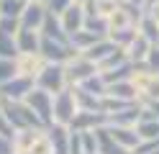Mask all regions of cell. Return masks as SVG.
Masks as SVG:
<instances>
[{
    "mask_svg": "<svg viewBox=\"0 0 159 154\" xmlns=\"http://www.w3.org/2000/svg\"><path fill=\"white\" fill-rule=\"evenodd\" d=\"M0 105H3V113H5V121L13 131H21V128H46L39 116L26 105V100H5L0 98Z\"/></svg>",
    "mask_w": 159,
    "mask_h": 154,
    "instance_id": "1",
    "label": "cell"
},
{
    "mask_svg": "<svg viewBox=\"0 0 159 154\" xmlns=\"http://www.w3.org/2000/svg\"><path fill=\"white\" fill-rule=\"evenodd\" d=\"M131 85L136 90V103L139 105L159 100V72H152L146 67H136L134 75H131Z\"/></svg>",
    "mask_w": 159,
    "mask_h": 154,
    "instance_id": "2",
    "label": "cell"
},
{
    "mask_svg": "<svg viewBox=\"0 0 159 154\" xmlns=\"http://www.w3.org/2000/svg\"><path fill=\"white\" fill-rule=\"evenodd\" d=\"M77 113H80V105H77V98H75V87L69 85V87H64L62 92L54 95V123L69 126Z\"/></svg>",
    "mask_w": 159,
    "mask_h": 154,
    "instance_id": "3",
    "label": "cell"
},
{
    "mask_svg": "<svg viewBox=\"0 0 159 154\" xmlns=\"http://www.w3.org/2000/svg\"><path fill=\"white\" fill-rule=\"evenodd\" d=\"M26 105L39 116V121H41L44 126H52L54 123V95L52 92H46L41 87H34L26 95Z\"/></svg>",
    "mask_w": 159,
    "mask_h": 154,
    "instance_id": "4",
    "label": "cell"
},
{
    "mask_svg": "<svg viewBox=\"0 0 159 154\" xmlns=\"http://www.w3.org/2000/svg\"><path fill=\"white\" fill-rule=\"evenodd\" d=\"M41 57L49 62V64H67V62H72L80 51L69 44V41H54V39H46L41 36Z\"/></svg>",
    "mask_w": 159,
    "mask_h": 154,
    "instance_id": "5",
    "label": "cell"
},
{
    "mask_svg": "<svg viewBox=\"0 0 159 154\" xmlns=\"http://www.w3.org/2000/svg\"><path fill=\"white\" fill-rule=\"evenodd\" d=\"M34 82H36V87L52 92V95H57V92H62L64 87H69L64 64H49V62H46V67L39 72V77H36Z\"/></svg>",
    "mask_w": 159,
    "mask_h": 154,
    "instance_id": "6",
    "label": "cell"
},
{
    "mask_svg": "<svg viewBox=\"0 0 159 154\" xmlns=\"http://www.w3.org/2000/svg\"><path fill=\"white\" fill-rule=\"evenodd\" d=\"M64 72H67V82L75 87V85H82L85 80H90L93 75H98L100 69H98L95 62H90V59L82 57V54H77L72 62H67V64H64Z\"/></svg>",
    "mask_w": 159,
    "mask_h": 154,
    "instance_id": "7",
    "label": "cell"
},
{
    "mask_svg": "<svg viewBox=\"0 0 159 154\" xmlns=\"http://www.w3.org/2000/svg\"><path fill=\"white\" fill-rule=\"evenodd\" d=\"M16 67H18V75L36 80L39 72L46 67V59L41 57V51H21L16 57Z\"/></svg>",
    "mask_w": 159,
    "mask_h": 154,
    "instance_id": "8",
    "label": "cell"
},
{
    "mask_svg": "<svg viewBox=\"0 0 159 154\" xmlns=\"http://www.w3.org/2000/svg\"><path fill=\"white\" fill-rule=\"evenodd\" d=\"M36 87V82L31 77H23V75H18L13 77L11 82H5V85H0V98H5V100H26V95Z\"/></svg>",
    "mask_w": 159,
    "mask_h": 154,
    "instance_id": "9",
    "label": "cell"
},
{
    "mask_svg": "<svg viewBox=\"0 0 159 154\" xmlns=\"http://www.w3.org/2000/svg\"><path fill=\"white\" fill-rule=\"evenodd\" d=\"M59 21H62V28H64L67 36L82 31L85 28V8H82V3H72L67 10H62V13H59Z\"/></svg>",
    "mask_w": 159,
    "mask_h": 154,
    "instance_id": "10",
    "label": "cell"
},
{
    "mask_svg": "<svg viewBox=\"0 0 159 154\" xmlns=\"http://www.w3.org/2000/svg\"><path fill=\"white\" fill-rule=\"evenodd\" d=\"M46 13H49V5H46V3H26L23 13H21V28L41 31Z\"/></svg>",
    "mask_w": 159,
    "mask_h": 154,
    "instance_id": "11",
    "label": "cell"
},
{
    "mask_svg": "<svg viewBox=\"0 0 159 154\" xmlns=\"http://www.w3.org/2000/svg\"><path fill=\"white\" fill-rule=\"evenodd\" d=\"M100 126H108V116L105 113H93V110H80L69 123L72 131H95Z\"/></svg>",
    "mask_w": 159,
    "mask_h": 154,
    "instance_id": "12",
    "label": "cell"
},
{
    "mask_svg": "<svg viewBox=\"0 0 159 154\" xmlns=\"http://www.w3.org/2000/svg\"><path fill=\"white\" fill-rule=\"evenodd\" d=\"M154 44L149 39H144L141 34L136 31V36H134V41L128 44L123 51H126V57H128V62H131L134 67H141L144 62H146V57H149V49H152Z\"/></svg>",
    "mask_w": 159,
    "mask_h": 154,
    "instance_id": "13",
    "label": "cell"
},
{
    "mask_svg": "<svg viewBox=\"0 0 159 154\" xmlns=\"http://www.w3.org/2000/svg\"><path fill=\"white\" fill-rule=\"evenodd\" d=\"M95 136H98V154H134L131 149L121 147V144L108 133V126L95 128Z\"/></svg>",
    "mask_w": 159,
    "mask_h": 154,
    "instance_id": "14",
    "label": "cell"
},
{
    "mask_svg": "<svg viewBox=\"0 0 159 154\" xmlns=\"http://www.w3.org/2000/svg\"><path fill=\"white\" fill-rule=\"evenodd\" d=\"M44 128H21V131H13V154H28V149L34 147V141L39 139V133Z\"/></svg>",
    "mask_w": 159,
    "mask_h": 154,
    "instance_id": "15",
    "label": "cell"
},
{
    "mask_svg": "<svg viewBox=\"0 0 159 154\" xmlns=\"http://www.w3.org/2000/svg\"><path fill=\"white\" fill-rule=\"evenodd\" d=\"M108 133L121 144V147H126V149H136L139 144H141V136L136 133V128L134 126H108Z\"/></svg>",
    "mask_w": 159,
    "mask_h": 154,
    "instance_id": "16",
    "label": "cell"
},
{
    "mask_svg": "<svg viewBox=\"0 0 159 154\" xmlns=\"http://www.w3.org/2000/svg\"><path fill=\"white\" fill-rule=\"evenodd\" d=\"M46 133H49V139H52L54 154H69V126L52 123V126H46Z\"/></svg>",
    "mask_w": 159,
    "mask_h": 154,
    "instance_id": "17",
    "label": "cell"
},
{
    "mask_svg": "<svg viewBox=\"0 0 159 154\" xmlns=\"http://www.w3.org/2000/svg\"><path fill=\"white\" fill-rule=\"evenodd\" d=\"M139 118H141V105L134 103V105H128L123 110L113 113V116H108V126H134L136 128Z\"/></svg>",
    "mask_w": 159,
    "mask_h": 154,
    "instance_id": "18",
    "label": "cell"
},
{
    "mask_svg": "<svg viewBox=\"0 0 159 154\" xmlns=\"http://www.w3.org/2000/svg\"><path fill=\"white\" fill-rule=\"evenodd\" d=\"M16 46H18V54H21V51H39L41 49V31L21 28L16 34Z\"/></svg>",
    "mask_w": 159,
    "mask_h": 154,
    "instance_id": "19",
    "label": "cell"
},
{
    "mask_svg": "<svg viewBox=\"0 0 159 154\" xmlns=\"http://www.w3.org/2000/svg\"><path fill=\"white\" fill-rule=\"evenodd\" d=\"M41 36L54 39V41H69V36L64 34V28H62V21H59V16H57V13H52V10H49V13H46V18H44Z\"/></svg>",
    "mask_w": 159,
    "mask_h": 154,
    "instance_id": "20",
    "label": "cell"
},
{
    "mask_svg": "<svg viewBox=\"0 0 159 154\" xmlns=\"http://www.w3.org/2000/svg\"><path fill=\"white\" fill-rule=\"evenodd\" d=\"M116 49H118V46H116L113 41L105 36V39H100V41H98V44H93L87 51H82V57H87L90 62H95V64H100V62H103L105 57H111Z\"/></svg>",
    "mask_w": 159,
    "mask_h": 154,
    "instance_id": "21",
    "label": "cell"
},
{
    "mask_svg": "<svg viewBox=\"0 0 159 154\" xmlns=\"http://www.w3.org/2000/svg\"><path fill=\"white\" fill-rule=\"evenodd\" d=\"M100 39H105V36H98V34H93V31H85V28H82V31H77V34L69 36V44L82 54V51H87L93 44H98Z\"/></svg>",
    "mask_w": 159,
    "mask_h": 154,
    "instance_id": "22",
    "label": "cell"
},
{
    "mask_svg": "<svg viewBox=\"0 0 159 154\" xmlns=\"http://www.w3.org/2000/svg\"><path fill=\"white\" fill-rule=\"evenodd\" d=\"M105 95L118 98V100L136 103V90H134V85H131V80H126V82H113V85H108V92H105Z\"/></svg>",
    "mask_w": 159,
    "mask_h": 154,
    "instance_id": "23",
    "label": "cell"
},
{
    "mask_svg": "<svg viewBox=\"0 0 159 154\" xmlns=\"http://www.w3.org/2000/svg\"><path fill=\"white\" fill-rule=\"evenodd\" d=\"M75 98H77V105L80 110H93V113H103V98H95L90 92L75 87Z\"/></svg>",
    "mask_w": 159,
    "mask_h": 154,
    "instance_id": "24",
    "label": "cell"
},
{
    "mask_svg": "<svg viewBox=\"0 0 159 154\" xmlns=\"http://www.w3.org/2000/svg\"><path fill=\"white\" fill-rule=\"evenodd\" d=\"M75 87H80V90H85V92H90V95H95V98H105V92H108V82H105V77L98 72V75H93L90 80H85L82 85H75Z\"/></svg>",
    "mask_w": 159,
    "mask_h": 154,
    "instance_id": "25",
    "label": "cell"
},
{
    "mask_svg": "<svg viewBox=\"0 0 159 154\" xmlns=\"http://www.w3.org/2000/svg\"><path fill=\"white\" fill-rule=\"evenodd\" d=\"M136 31H139L144 39H149L152 44H157V41H159V26H157V21L149 16V13L141 16V21L136 23Z\"/></svg>",
    "mask_w": 159,
    "mask_h": 154,
    "instance_id": "26",
    "label": "cell"
},
{
    "mask_svg": "<svg viewBox=\"0 0 159 154\" xmlns=\"http://www.w3.org/2000/svg\"><path fill=\"white\" fill-rule=\"evenodd\" d=\"M136 133L141 136V141L159 139V121H154V118H139V123H136Z\"/></svg>",
    "mask_w": 159,
    "mask_h": 154,
    "instance_id": "27",
    "label": "cell"
},
{
    "mask_svg": "<svg viewBox=\"0 0 159 154\" xmlns=\"http://www.w3.org/2000/svg\"><path fill=\"white\" fill-rule=\"evenodd\" d=\"M126 62H128L126 51H123V49H116L111 57H105V59L100 62V64H98V69H100L103 75H105V72H113V69H118V67H123Z\"/></svg>",
    "mask_w": 159,
    "mask_h": 154,
    "instance_id": "28",
    "label": "cell"
},
{
    "mask_svg": "<svg viewBox=\"0 0 159 154\" xmlns=\"http://www.w3.org/2000/svg\"><path fill=\"white\" fill-rule=\"evenodd\" d=\"M16 57H18L16 36H5V34H0V59H16Z\"/></svg>",
    "mask_w": 159,
    "mask_h": 154,
    "instance_id": "29",
    "label": "cell"
},
{
    "mask_svg": "<svg viewBox=\"0 0 159 154\" xmlns=\"http://www.w3.org/2000/svg\"><path fill=\"white\" fill-rule=\"evenodd\" d=\"M26 3L23 0H0V16H11V18H21Z\"/></svg>",
    "mask_w": 159,
    "mask_h": 154,
    "instance_id": "30",
    "label": "cell"
},
{
    "mask_svg": "<svg viewBox=\"0 0 159 154\" xmlns=\"http://www.w3.org/2000/svg\"><path fill=\"white\" fill-rule=\"evenodd\" d=\"M28 154H54V147H52V139H49L46 128L39 133V139L34 141V147L28 149Z\"/></svg>",
    "mask_w": 159,
    "mask_h": 154,
    "instance_id": "31",
    "label": "cell"
},
{
    "mask_svg": "<svg viewBox=\"0 0 159 154\" xmlns=\"http://www.w3.org/2000/svg\"><path fill=\"white\" fill-rule=\"evenodd\" d=\"M13 77H18V67H16V59H0V85L11 82Z\"/></svg>",
    "mask_w": 159,
    "mask_h": 154,
    "instance_id": "32",
    "label": "cell"
},
{
    "mask_svg": "<svg viewBox=\"0 0 159 154\" xmlns=\"http://www.w3.org/2000/svg\"><path fill=\"white\" fill-rule=\"evenodd\" d=\"M18 31H21V18L0 16V34H5V36H16Z\"/></svg>",
    "mask_w": 159,
    "mask_h": 154,
    "instance_id": "33",
    "label": "cell"
},
{
    "mask_svg": "<svg viewBox=\"0 0 159 154\" xmlns=\"http://www.w3.org/2000/svg\"><path fill=\"white\" fill-rule=\"evenodd\" d=\"M69 154H85L82 131H72V128H69Z\"/></svg>",
    "mask_w": 159,
    "mask_h": 154,
    "instance_id": "34",
    "label": "cell"
},
{
    "mask_svg": "<svg viewBox=\"0 0 159 154\" xmlns=\"http://www.w3.org/2000/svg\"><path fill=\"white\" fill-rule=\"evenodd\" d=\"M82 147H85V154H98V136H95V131H82Z\"/></svg>",
    "mask_w": 159,
    "mask_h": 154,
    "instance_id": "35",
    "label": "cell"
},
{
    "mask_svg": "<svg viewBox=\"0 0 159 154\" xmlns=\"http://www.w3.org/2000/svg\"><path fill=\"white\" fill-rule=\"evenodd\" d=\"M141 67H146V69H152V72H159V46L154 44L152 49H149V57H146V62Z\"/></svg>",
    "mask_w": 159,
    "mask_h": 154,
    "instance_id": "36",
    "label": "cell"
},
{
    "mask_svg": "<svg viewBox=\"0 0 159 154\" xmlns=\"http://www.w3.org/2000/svg\"><path fill=\"white\" fill-rule=\"evenodd\" d=\"M141 118H154V121H159V100L141 105Z\"/></svg>",
    "mask_w": 159,
    "mask_h": 154,
    "instance_id": "37",
    "label": "cell"
},
{
    "mask_svg": "<svg viewBox=\"0 0 159 154\" xmlns=\"http://www.w3.org/2000/svg\"><path fill=\"white\" fill-rule=\"evenodd\" d=\"M72 3H77V0H49V10H52V13H62V10H67L69 5Z\"/></svg>",
    "mask_w": 159,
    "mask_h": 154,
    "instance_id": "38",
    "label": "cell"
},
{
    "mask_svg": "<svg viewBox=\"0 0 159 154\" xmlns=\"http://www.w3.org/2000/svg\"><path fill=\"white\" fill-rule=\"evenodd\" d=\"M0 154H13V141L11 136H3V133H0Z\"/></svg>",
    "mask_w": 159,
    "mask_h": 154,
    "instance_id": "39",
    "label": "cell"
},
{
    "mask_svg": "<svg viewBox=\"0 0 159 154\" xmlns=\"http://www.w3.org/2000/svg\"><path fill=\"white\" fill-rule=\"evenodd\" d=\"M0 133H3V136H13V128L8 126V121H5V113H3V105H0Z\"/></svg>",
    "mask_w": 159,
    "mask_h": 154,
    "instance_id": "40",
    "label": "cell"
},
{
    "mask_svg": "<svg viewBox=\"0 0 159 154\" xmlns=\"http://www.w3.org/2000/svg\"><path fill=\"white\" fill-rule=\"evenodd\" d=\"M146 13H149V16H152V18L157 21V26H159V0H157V3H154L152 8H149V10H146Z\"/></svg>",
    "mask_w": 159,
    "mask_h": 154,
    "instance_id": "41",
    "label": "cell"
},
{
    "mask_svg": "<svg viewBox=\"0 0 159 154\" xmlns=\"http://www.w3.org/2000/svg\"><path fill=\"white\" fill-rule=\"evenodd\" d=\"M23 3H46L49 5V0H23Z\"/></svg>",
    "mask_w": 159,
    "mask_h": 154,
    "instance_id": "42",
    "label": "cell"
},
{
    "mask_svg": "<svg viewBox=\"0 0 159 154\" xmlns=\"http://www.w3.org/2000/svg\"><path fill=\"white\" fill-rule=\"evenodd\" d=\"M116 3H128V0H116Z\"/></svg>",
    "mask_w": 159,
    "mask_h": 154,
    "instance_id": "43",
    "label": "cell"
},
{
    "mask_svg": "<svg viewBox=\"0 0 159 154\" xmlns=\"http://www.w3.org/2000/svg\"><path fill=\"white\" fill-rule=\"evenodd\" d=\"M154 154H159V147H157V149H154Z\"/></svg>",
    "mask_w": 159,
    "mask_h": 154,
    "instance_id": "44",
    "label": "cell"
},
{
    "mask_svg": "<svg viewBox=\"0 0 159 154\" xmlns=\"http://www.w3.org/2000/svg\"><path fill=\"white\" fill-rule=\"evenodd\" d=\"M157 46H159V41H157Z\"/></svg>",
    "mask_w": 159,
    "mask_h": 154,
    "instance_id": "45",
    "label": "cell"
}]
</instances>
